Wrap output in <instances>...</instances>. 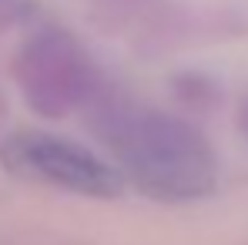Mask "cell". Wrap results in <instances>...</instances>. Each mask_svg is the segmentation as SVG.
<instances>
[{
  "mask_svg": "<svg viewBox=\"0 0 248 245\" xmlns=\"http://www.w3.org/2000/svg\"><path fill=\"white\" fill-rule=\"evenodd\" d=\"M0 162L17 178L91 195V198H114L124 188L121 168H111L97 155H91L87 148L67 141V138L44 134V131L10 134L0 148Z\"/></svg>",
  "mask_w": 248,
  "mask_h": 245,
  "instance_id": "7a4b0ae2",
  "label": "cell"
},
{
  "mask_svg": "<svg viewBox=\"0 0 248 245\" xmlns=\"http://www.w3.org/2000/svg\"><path fill=\"white\" fill-rule=\"evenodd\" d=\"M27 64L34 71L27 81V94H34L37 104L61 111L87 94V61L64 37L41 41Z\"/></svg>",
  "mask_w": 248,
  "mask_h": 245,
  "instance_id": "3957f363",
  "label": "cell"
},
{
  "mask_svg": "<svg viewBox=\"0 0 248 245\" xmlns=\"http://www.w3.org/2000/svg\"><path fill=\"white\" fill-rule=\"evenodd\" d=\"M104 141L121 175L155 198H198L215 188V158L191 124L148 108H111Z\"/></svg>",
  "mask_w": 248,
  "mask_h": 245,
  "instance_id": "6da1fadb",
  "label": "cell"
}]
</instances>
